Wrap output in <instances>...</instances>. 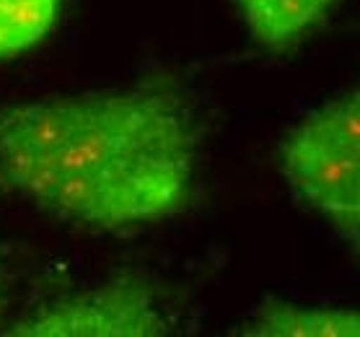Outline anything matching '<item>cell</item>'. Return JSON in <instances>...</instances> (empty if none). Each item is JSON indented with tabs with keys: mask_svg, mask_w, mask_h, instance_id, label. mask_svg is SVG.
I'll use <instances>...</instances> for the list:
<instances>
[{
	"mask_svg": "<svg viewBox=\"0 0 360 337\" xmlns=\"http://www.w3.org/2000/svg\"><path fill=\"white\" fill-rule=\"evenodd\" d=\"M335 0H238L257 42L288 50L327 16Z\"/></svg>",
	"mask_w": 360,
	"mask_h": 337,
	"instance_id": "5",
	"label": "cell"
},
{
	"mask_svg": "<svg viewBox=\"0 0 360 337\" xmlns=\"http://www.w3.org/2000/svg\"><path fill=\"white\" fill-rule=\"evenodd\" d=\"M197 138L166 83L18 104L0 112V182L81 226L138 229L187 208Z\"/></svg>",
	"mask_w": 360,
	"mask_h": 337,
	"instance_id": "1",
	"label": "cell"
},
{
	"mask_svg": "<svg viewBox=\"0 0 360 337\" xmlns=\"http://www.w3.org/2000/svg\"><path fill=\"white\" fill-rule=\"evenodd\" d=\"M63 0H0V60L39 44L58 24Z\"/></svg>",
	"mask_w": 360,
	"mask_h": 337,
	"instance_id": "6",
	"label": "cell"
},
{
	"mask_svg": "<svg viewBox=\"0 0 360 337\" xmlns=\"http://www.w3.org/2000/svg\"><path fill=\"white\" fill-rule=\"evenodd\" d=\"M241 335L249 337H358L360 317L352 309L298 306L267 301L246 322Z\"/></svg>",
	"mask_w": 360,
	"mask_h": 337,
	"instance_id": "4",
	"label": "cell"
},
{
	"mask_svg": "<svg viewBox=\"0 0 360 337\" xmlns=\"http://www.w3.org/2000/svg\"><path fill=\"white\" fill-rule=\"evenodd\" d=\"M169 332L172 327L143 280L109 283L6 329L13 337H164Z\"/></svg>",
	"mask_w": 360,
	"mask_h": 337,
	"instance_id": "3",
	"label": "cell"
},
{
	"mask_svg": "<svg viewBox=\"0 0 360 337\" xmlns=\"http://www.w3.org/2000/svg\"><path fill=\"white\" fill-rule=\"evenodd\" d=\"M280 169L332 229L360 241V96L347 94L316 109L280 148Z\"/></svg>",
	"mask_w": 360,
	"mask_h": 337,
	"instance_id": "2",
	"label": "cell"
}]
</instances>
